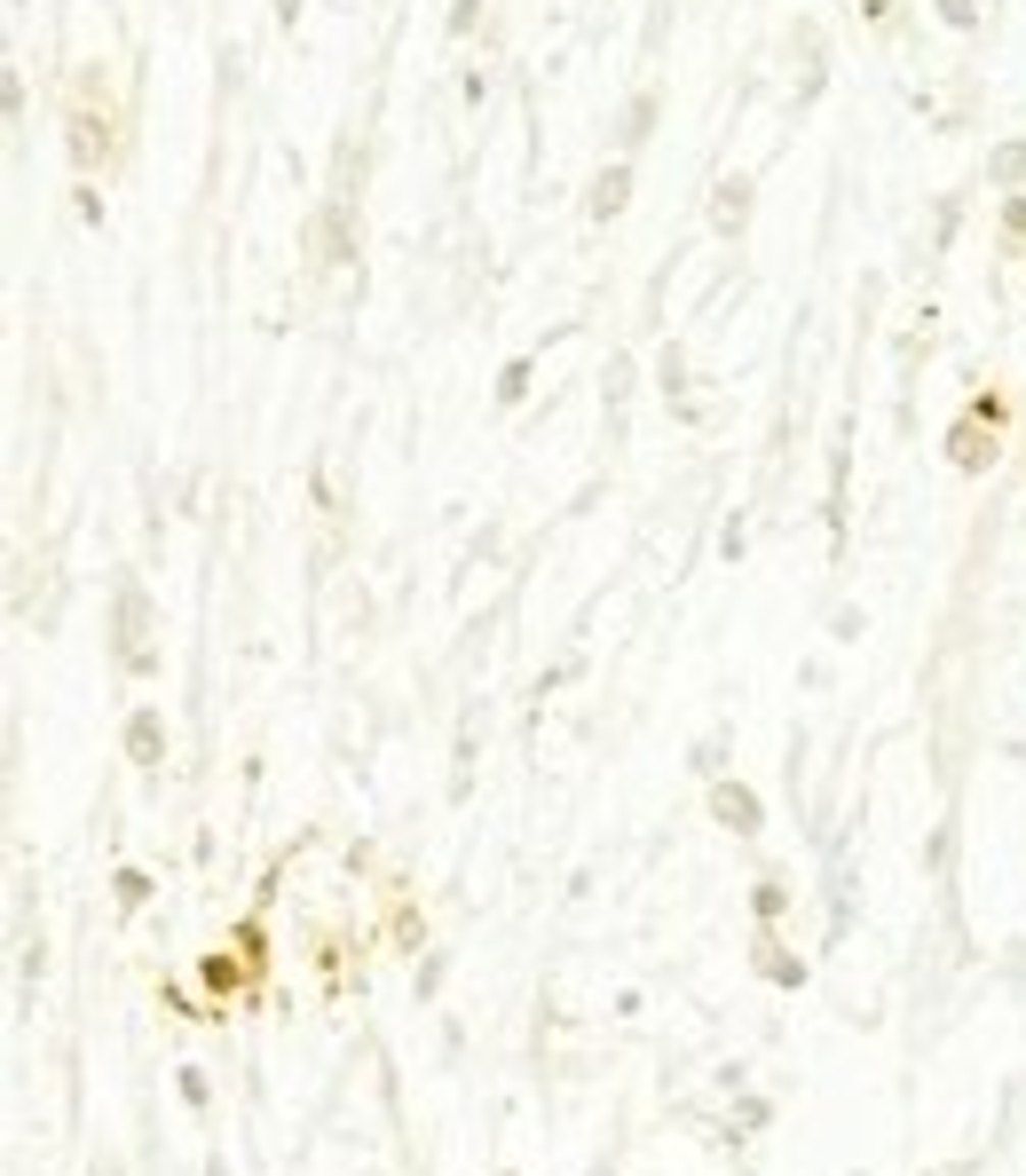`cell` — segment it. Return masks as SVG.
I'll use <instances>...</instances> for the list:
<instances>
[{
    "label": "cell",
    "mask_w": 1026,
    "mask_h": 1176,
    "mask_svg": "<svg viewBox=\"0 0 1026 1176\" xmlns=\"http://www.w3.org/2000/svg\"><path fill=\"white\" fill-rule=\"evenodd\" d=\"M624 190H632V174H624V166H616V174H601V182H593V213L608 221V213L624 206Z\"/></svg>",
    "instance_id": "obj_3"
},
{
    "label": "cell",
    "mask_w": 1026,
    "mask_h": 1176,
    "mask_svg": "<svg viewBox=\"0 0 1026 1176\" xmlns=\"http://www.w3.org/2000/svg\"><path fill=\"white\" fill-rule=\"evenodd\" d=\"M758 964H766V979H774V987H798V979H806V964H798V956H782V948H766V939H758Z\"/></svg>",
    "instance_id": "obj_2"
},
{
    "label": "cell",
    "mask_w": 1026,
    "mask_h": 1176,
    "mask_svg": "<svg viewBox=\"0 0 1026 1176\" xmlns=\"http://www.w3.org/2000/svg\"><path fill=\"white\" fill-rule=\"evenodd\" d=\"M1003 221H1011V238H1026V198H1011V213H1003Z\"/></svg>",
    "instance_id": "obj_6"
},
{
    "label": "cell",
    "mask_w": 1026,
    "mask_h": 1176,
    "mask_svg": "<svg viewBox=\"0 0 1026 1176\" xmlns=\"http://www.w3.org/2000/svg\"><path fill=\"white\" fill-rule=\"evenodd\" d=\"M206 1176H229V1169H206Z\"/></svg>",
    "instance_id": "obj_7"
},
{
    "label": "cell",
    "mask_w": 1026,
    "mask_h": 1176,
    "mask_svg": "<svg viewBox=\"0 0 1026 1176\" xmlns=\"http://www.w3.org/2000/svg\"><path fill=\"white\" fill-rule=\"evenodd\" d=\"M742 206H751V182H726V190H719V229H734Z\"/></svg>",
    "instance_id": "obj_5"
},
{
    "label": "cell",
    "mask_w": 1026,
    "mask_h": 1176,
    "mask_svg": "<svg viewBox=\"0 0 1026 1176\" xmlns=\"http://www.w3.org/2000/svg\"><path fill=\"white\" fill-rule=\"evenodd\" d=\"M126 758H135V766H158V758H166V726H158V711H135V719H126Z\"/></svg>",
    "instance_id": "obj_1"
},
{
    "label": "cell",
    "mask_w": 1026,
    "mask_h": 1176,
    "mask_svg": "<svg viewBox=\"0 0 1026 1176\" xmlns=\"http://www.w3.org/2000/svg\"><path fill=\"white\" fill-rule=\"evenodd\" d=\"M719 821H734V829H758V806H751V798H742L734 782H726V789H719Z\"/></svg>",
    "instance_id": "obj_4"
}]
</instances>
